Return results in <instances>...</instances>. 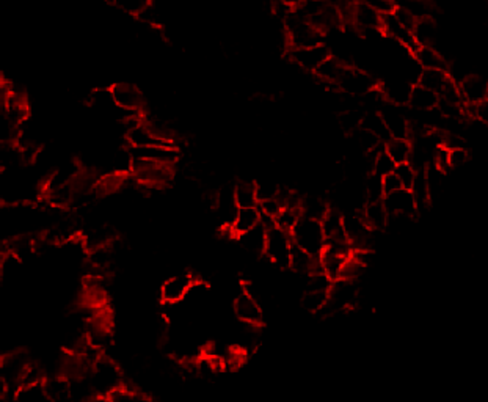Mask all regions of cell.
Listing matches in <instances>:
<instances>
[{"label":"cell","mask_w":488,"mask_h":402,"mask_svg":"<svg viewBox=\"0 0 488 402\" xmlns=\"http://www.w3.org/2000/svg\"><path fill=\"white\" fill-rule=\"evenodd\" d=\"M131 148V146H129ZM134 159L173 167L179 159V151L175 145H156L146 148H131Z\"/></svg>","instance_id":"2e32d148"},{"label":"cell","mask_w":488,"mask_h":402,"mask_svg":"<svg viewBox=\"0 0 488 402\" xmlns=\"http://www.w3.org/2000/svg\"><path fill=\"white\" fill-rule=\"evenodd\" d=\"M333 281L322 270L314 272L306 277L305 289L301 294V305L310 313H322L330 299V289Z\"/></svg>","instance_id":"277c9868"},{"label":"cell","mask_w":488,"mask_h":402,"mask_svg":"<svg viewBox=\"0 0 488 402\" xmlns=\"http://www.w3.org/2000/svg\"><path fill=\"white\" fill-rule=\"evenodd\" d=\"M283 27L286 30V41L290 49L316 46L322 42L324 33L314 27L297 8H294L292 13L284 20Z\"/></svg>","instance_id":"7a4b0ae2"},{"label":"cell","mask_w":488,"mask_h":402,"mask_svg":"<svg viewBox=\"0 0 488 402\" xmlns=\"http://www.w3.org/2000/svg\"><path fill=\"white\" fill-rule=\"evenodd\" d=\"M487 88L488 82H485L480 76H475V74L466 76L465 79H462L460 82V90L463 99H465V104H479L485 101Z\"/></svg>","instance_id":"ffe728a7"},{"label":"cell","mask_w":488,"mask_h":402,"mask_svg":"<svg viewBox=\"0 0 488 402\" xmlns=\"http://www.w3.org/2000/svg\"><path fill=\"white\" fill-rule=\"evenodd\" d=\"M413 85L415 84H410L407 79H393L381 84L379 88L383 99H386L393 106H409Z\"/></svg>","instance_id":"ac0fdd59"},{"label":"cell","mask_w":488,"mask_h":402,"mask_svg":"<svg viewBox=\"0 0 488 402\" xmlns=\"http://www.w3.org/2000/svg\"><path fill=\"white\" fill-rule=\"evenodd\" d=\"M350 66L347 63H344V61H341L339 59L336 57H331L325 61V63L319 68L317 72H316V76L317 79L320 80V82H325V84H329L330 86H336L338 88V84H339V80H341L343 77V74L345 71V68Z\"/></svg>","instance_id":"4316f807"},{"label":"cell","mask_w":488,"mask_h":402,"mask_svg":"<svg viewBox=\"0 0 488 402\" xmlns=\"http://www.w3.org/2000/svg\"><path fill=\"white\" fill-rule=\"evenodd\" d=\"M141 399H143V394L126 387L116 389V392L110 394V402H141Z\"/></svg>","instance_id":"7bdbcfd3"},{"label":"cell","mask_w":488,"mask_h":402,"mask_svg":"<svg viewBox=\"0 0 488 402\" xmlns=\"http://www.w3.org/2000/svg\"><path fill=\"white\" fill-rule=\"evenodd\" d=\"M90 385L93 393L102 396H110L116 389L125 387L118 364L102 355L90 371Z\"/></svg>","instance_id":"3957f363"},{"label":"cell","mask_w":488,"mask_h":402,"mask_svg":"<svg viewBox=\"0 0 488 402\" xmlns=\"http://www.w3.org/2000/svg\"><path fill=\"white\" fill-rule=\"evenodd\" d=\"M416 60L418 66L421 70H446L448 61L443 57L441 52H438L434 46H419L418 51L411 55Z\"/></svg>","instance_id":"d4e9b609"},{"label":"cell","mask_w":488,"mask_h":402,"mask_svg":"<svg viewBox=\"0 0 488 402\" xmlns=\"http://www.w3.org/2000/svg\"><path fill=\"white\" fill-rule=\"evenodd\" d=\"M294 240L290 233L281 230L276 225L269 228L267 242H265L264 255L271 264L278 265L280 269H290V259H292Z\"/></svg>","instance_id":"5b68a950"},{"label":"cell","mask_w":488,"mask_h":402,"mask_svg":"<svg viewBox=\"0 0 488 402\" xmlns=\"http://www.w3.org/2000/svg\"><path fill=\"white\" fill-rule=\"evenodd\" d=\"M466 116L473 120L480 121L482 125L488 127V101H482L479 104H465Z\"/></svg>","instance_id":"ab89813d"},{"label":"cell","mask_w":488,"mask_h":402,"mask_svg":"<svg viewBox=\"0 0 488 402\" xmlns=\"http://www.w3.org/2000/svg\"><path fill=\"white\" fill-rule=\"evenodd\" d=\"M485 99L488 101V88H487V98H485Z\"/></svg>","instance_id":"bcb514c9"},{"label":"cell","mask_w":488,"mask_h":402,"mask_svg":"<svg viewBox=\"0 0 488 402\" xmlns=\"http://www.w3.org/2000/svg\"><path fill=\"white\" fill-rule=\"evenodd\" d=\"M261 222L262 215L261 211H259V208H239L230 231L234 238H239L242 236V234L251 231L253 228H256L258 225H261Z\"/></svg>","instance_id":"d6986e66"},{"label":"cell","mask_w":488,"mask_h":402,"mask_svg":"<svg viewBox=\"0 0 488 402\" xmlns=\"http://www.w3.org/2000/svg\"><path fill=\"white\" fill-rule=\"evenodd\" d=\"M215 211H217V217L221 225L231 228L239 211L236 198H234V185H225L223 189L217 192V195H215Z\"/></svg>","instance_id":"e0dca14e"},{"label":"cell","mask_w":488,"mask_h":402,"mask_svg":"<svg viewBox=\"0 0 488 402\" xmlns=\"http://www.w3.org/2000/svg\"><path fill=\"white\" fill-rule=\"evenodd\" d=\"M438 102H440V96H438L436 93L424 88V86L419 84L413 85L409 102V106L413 110H418V112H432V110L438 107Z\"/></svg>","instance_id":"cb8c5ba5"},{"label":"cell","mask_w":488,"mask_h":402,"mask_svg":"<svg viewBox=\"0 0 488 402\" xmlns=\"http://www.w3.org/2000/svg\"><path fill=\"white\" fill-rule=\"evenodd\" d=\"M267 228L262 225H258L256 228H253L251 231L239 236L237 240L242 250H245L250 255H264L265 252V242H267Z\"/></svg>","instance_id":"44dd1931"},{"label":"cell","mask_w":488,"mask_h":402,"mask_svg":"<svg viewBox=\"0 0 488 402\" xmlns=\"http://www.w3.org/2000/svg\"><path fill=\"white\" fill-rule=\"evenodd\" d=\"M107 3L121 13L139 17L151 3V0H107Z\"/></svg>","instance_id":"d590c367"},{"label":"cell","mask_w":488,"mask_h":402,"mask_svg":"<svg viewBox=\"0 0 488 402\" xmlns=\"http://www.w3.org/2000/svg\"><path fill=\"white\" fill-rule=\"evenodd\" d=\"M196 283L191 274H176L162 283L160 286V300L165 305H178L187 299L190 289Z\"/></svg>","instance_id":"30bf717a"},{"label":"cell","mask_w":488,"mask_h":402,"mask_svg":"<svg viewBox=\"0 0 488 402\" xmlns=\"http://www.w3.org/2000/svg\"><path fill=\"white\" fill-rule=\"evenodd\" d=\"M301 217H304V215H301V211H300L299 206H286L280 212V215L276 217L275 225L278 228H281V230H284V231L292 233L295 225L299 224V220Z\"/></svg>","instance_id":"8d00e7d4"},{"label":"cell","mask_w":488,"mask_h":402,"mask_svg":"<svg viewBox=\"0 0 488 402\" xmlns=\"http://www.w3.org/2000/svg\"><path fill=\"white\" fill-rule=\"evenodd\" d=\"M381 181H383V190H385V195L404 189V185L400 184L399 178L394 175V173H391V175H388L385 178H381Z\"/></svg>","instance_id":"f6af8a7d"},{"label":"cell","mask_w":488,"mask_h":402,"mask_svg":"<svg viewBox=\"0 0 488 402\" xmlns=\"http://www.w3.org/2000/svg\"><path fill=\"white\" fill-rule=\"evenodd\" d=\"M379 84L368 71L358 70L354 66H347L338 84V90L349 96H368L379 88Z\"/></svg>","instance_id":"52a82bcc"},{"label":"cell","mask_w":488,"mask_h":402,"mask_svg":"<svg viewBox=\"0 0 488 402\" xmlns=\"http://www.w3.org/2000/svg\"><path fill=\"white\" fill-rule=\"evenodd\" d=\"M413 32H415L419 45L434 46V41L436 38V26L432 17H423V20H419Z\"/></svg>","instance_id":"e575fe53"},{"label":"cell","mask_w":488,"mask_h":402,"mask_svg":"<svg viewBox=\"0 0 488 402\" xmlns=\"http://www.w3.org/2000/svg\"><path fill=\"white\" fill-rule=\"evenodd\" d=\"M381 33L388 36L389 40H393L394 42H398V45L405 47L407 51L410 52V55L415 54L419 49V46H421L416 40L415 32H413L411 29L405 27L394 15L383 17Z\"/></svg>","instance_id":"4fadbf2b"},{"label":"cell","mask_w":488,"mask_h":402,"mask_svg":"<svg viewBox=\"0 0 488 402\" xmlns=\"http://www.w3.org/2000/svg\"><path fill=\"white\" fill-rule=\"evenodd\" d=\"M363 118L364 115H361L360 110L356 109H347L344 110L339 116V125H341V129L349 134H355L356 131H360L363 126Z\"/></svg>","instance_id":"74e56055"},{"label":"cell","mask_w":488,"mask_h":402,"mask_svg":"<svg viewBox=\"0 0 488 402\" xmlns=\"http://www.w3.org/2000/svg\"><path fill=\"white\" fill-rule=\"evenodd\" d=\"M358 291L356 281L354 280H336L333 281L330 289V299L326 304L324 314H339L343 311H347L349 308L354 307L358 300Z\"/></svg>","instance_id":"8992f818"},{"label":"cell","mask_w":488,"mask_h":402,"mask_svg":"<svg viewBox=\"0 0 488 402\" xmlns=\"http://www.w3.org/2000/svg\"><path fill=\"white\" fill-rule=\"evenodd\" d=\"M15 402H51L46 393L45 382L36 385H22L16 388Z\"/></svg>","instance_id":"d6a6232c"},{"label":"cell","mask_w":488,"mask_h":402,"mask_svg":"<svg viewBox=\"0 0 488 402\" xmlns=\"http://www.w3.org/2000/svg\"><path fill=\"white\" fill-rule=\"evenodd\" d=\"M132 179L141 185H150V187H160L171 181L173 167L148 162V160L134 159Z\"/></svg>","instance_id":"ba28073f"},{"label":"cell","mask_w":488,"mask_h":402,"mask_svg":"<svg viewBox=\"0 0 488 402\" xmlns=\"http://www.w3.org/2000/svg\"><path fill=\"white\" fill-rule=\"evenodd\" d=\"M234 198L239 208H258L259 196L256 183L240 181L234 184Z\"/></svg>","instance_id":"f1b7e54d"},{"label":"cell","mask_w":488,"mask_h":402,"mask_svg":"<svg viewBox=\"0 0 488 402\" xmlns=\"http://www.w3.org/2000/svg\"><path fill=\"white\" fill-rule=\"evenodd\" d=\"M398 164L394 162L391 159V156L385 151V145H383L381 150L372 153V170L370 173H374V175L385 178L388 175H391L396 170Z\"/></svg>","instance_id":"836d02e7"},{"label":"cell","mask_w":488,"mask_h":402,"mask_svg":"<svg viewBox=\"0 0 488 402\" xmlns=\"http://www.w3.org/2000/svg\"><path fill=\"white\" fill-rule=\"evenodd\" d=\"M361 215L372 231L385 230L389 225V214L383 201H368L363 208Z\"/></svg>","instance_id":"603a6c76"},{"label":"cell","mask_w":488,"mask_h":402,"mask_svg":"<svg viewBox=\"0 0 488 402\" xmlns=\"http://www.w3.org/2000/svg\"><path fill=\"white\" fill-rule=\"evenodd\" d=\"M350 22L358 32H381L383 17L364 0H358L352 8Z\"/></svg>","instance_id":"9a60e30c"},{"label":"cell","mask_w":488,"mask_h":402,"mask_svg":"<svg viewBox=\"0 0 488 402\" xmlns=\"http://www.w3.org/2000/svg\"><path fill=\"white\" fill-rule=\"evenodd\" d=\"M469 160V153L466 148H454L449 150V169H460V167L466 165Z\"/></svg>","instance_id":"ee69618b"},{"label":"cell","mask_w":488,"mask_h":402,"mask_svg":"<svg viewBox=\"0 0 488 402\" xmlns=\"http://www.w3.org/2000/svg\"><path fill=\"white\" fill-rule=\"evenodd\" d=\"M394 175L399 178V181L404 185V189H411L418 176V170L410 162L399 164L396 167V170H394Z\"/></svg>","instance_id":"f35d334b"},{"label":"cell","mask_w":488,"mask_h":402,"mask_svg":"<svg viewBox=\"0 0 488 402\" xmlns=\"http://www.w3.org/2000/svg\"><path fill=\"white\" fill-rule=\"evenodd\" d=\"M290 236H292L294 245L297 249L306 252L308 255L314 258H319L325 250L326 236L320 220L301 217L292 233H290Z\"/></svg>","instance_id":"6da1fadb"},{"label":"cell","mask_w":488,"mask_h":402,"mask_svg":"<svg viewBox=\"0 0 488 402\" xmlns=\"http://www.w3.org/2000/svg\"><path fill=\"white\" fill-rule=\"evenodd\" d=\"M137 20L152 30L162 27V15H160V11L154 7L152 3L148 5L146 10L137 17Z\"/></svg>","instance_id":"60d3db41"},{"label":"cell","mask_w":488,"mask_h":402,"mask_svg":"<svg viewBox=\"0 0 488 402\" xmlns=\"http://www.w3.org/2000/svg\"><path fill=\"white\" fill-rule=\"evenodd\" d=\"M45 388L51 402H70L71 380L65 376H52L45 380Z\"/></svg>","instance_id":"484cf974"},{"label":"cell","mask_w":488,"mask_h":402,"mask_svg":"<svg viewBox=\"0 0 488 402\" xmlns=\"http://www.w3.org/2000/svg\"><path fill=\"white\" fill-rule=\"evenodd\" d=\"M383 205H385L389 217H400V219H413L418 214V203L410 189H400L388 194L383 198Z\"/></svg>","instance_id":"7c38bea8"},{"label":"cell","mask_w":488,"mask_h":402,"mask_svg":"<svg viewBox=\"0 0 488 402\" xmlns=\"http://www.w3.org/2000/svg\"><path fill=\"white\" fill-rule=\"evenodd\" d=\"M391 139H410V120L396 109H386L380 112Z\"/></svg>","instance_id":"7402d4cb"},{"label":"cell","mask_w":488,"mask_h":402,"mask_svg":"<svg viewBox=\"0 0 488 402\" xmlns=\"http://www.w3.org/2000/svg\"><path fill=\"white\" fill-rule=\"evenodd\" d=\"M361 129H364V131H368L370 134H374L377 139H380L383 141V144H386L388 140H391V135H389V131L385 125V120H383L381 114H379V112H369V114L364 115Z\"/></svg>","instance_id":"4dcf8cb0"},{"label":"cell","mask_w":488,"mask_h":402,"mask_svg":"<svg viewBox=\"0 0 488 402\" xmlns=\"http://www.w3.org/2000/svg\"><path fill=\"white\" fill-rule=\"evenodd\" d=\"M385 151L398 165L407 164L411 159L413 144L410 139H391L385 144Z\"/></svg>","instance_id":"f546056e"},{"label":"cell","mask_w":488,"mask_h":402,"mask_svg":"<svg viewBox=\"0 0 488 402\" xmlns=\"http://www.w3.org/2000/svg\"><path fill=\"white\" fill-rule=\"evenodd\" d=\"M450 79L452 77L449 76L446 70H423L421 76L418 79V84L440 96V93L444 90V86L449 84Z\"/></svg>","instance_id":"83f0119b"},{"label":"cell","mask_w":488,"mask_h":402,"mask_svg":"<svg viewBox=\"0 0 488 402\" xmlns=\"http://www.w3.org/2000/svg\"><path fill=\"white\" fill-rule=\"evenodd\" d=\"M364 2L369 3L381 17L394 15L398 10V0H364Z\"/></svg>","instance_id":"b9f144b4"},{"label":"cell","mask_w":488,"mask_h":402,"mask_svg":"<svg viewBox=\"0 0 488 402\" xmlns=\"http://www.w3.org/2000/svg\"><path fill=\"white\" fill-rule=\"evenodd\" d=\"M289 55H290V60H292V63L297 68H300V70L316 74L319 68L331 57V52L329 46H325L324 42H320V45H316V46L290 49Z\"/></svg>","instance_id":"9c48e42d"},{"label":"cell","mask_w":488,"mask_h":402,"mask_svg":"<svg viewBox=\"0 0 488 402\" xmlns=\"http://www.w3.org/2000/svg\"><path fill=\"white\" fill-rule=\"evenodd\" d=\"M109 88L118 109L125 110V112L141 114L145 106V98L137 85L131 82H116L110 85Z\"/></svg>","instance_id":"8fae6325"},{"label":"cell","mask_w":488,"mask_h":402,"mask_svg":"<svg viewBox=\"0 0 488 402\" xmlns=\"http://www.w3.org/2000/svg\"><path fill=\"white\" fill-rule=\"evenodd\" d=\"M300 211L304 217L316 219L322 222V219L330 211V208L320 196H306L300 203Z\"/></svg>","instance_id":"1f68e13d"},{"label":"cell","mask_w":488,"mask_h":402,"mask_svg":"<svg viewBox=\"0 0 488 402\" xmlns=\"http://www.w3.org/2000/svg\"><path fill=\"white\" fill-rule=\"evenodd\" d=\"M233 308H234V314H236V318L242 324L256 325V327L262 324V319H264L262 307L259 304L256 297L251 295L246 289L240 291V293L236 295Z\"/></svg>","instance_id":"5bb4252c"}]
</instances>
